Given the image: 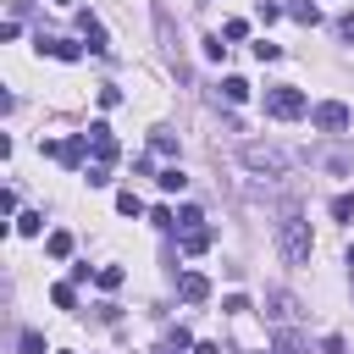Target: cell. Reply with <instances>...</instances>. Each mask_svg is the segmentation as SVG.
<instances>
[{"mask_svg":"<svg viewBox=\"0 0 354 354\" xmlns=\"http://www.w3.org/2000/svg\"><path fill=\"white\" fill-rule=\"evenodd\" d=\"M277 243H282V254L293 260V266H304L310 260V221L299 216V210H282V221H277Z\"/></svg>","mask_w":354,"mask_h":354,"instance_id":"1","label":"cell"},{"mask_svg":"<svg viewBox=\"0 0 354 354\" xmlns=\"http://www.w3.org/2000/svg\"><path fill=\"white\" fill-rule=\"evenodd\" d=\"M238 160H243L249 171H266V177H282V171L293 166V155H288V149H277V144H243V149H238Z\"/></svg>","mask_w":354,"mask_h":354,"instance_id":"2","label":"cell"},{"mask_svg":"<svg viewBox=\"0 0 354 354\" xmlns=\"http://www.w3.org/2000/svg\"><path fill=\"white\" fill-rule=\"evenodd\" d=\"M304 111H310L304 88H293V83H282V88H266V116H277V122H293V116H304Z\"/></svg>","mask_w":354,"mask_h":354,"instance_id":"3","label":"cell"},{"mask_svg":"<svg viewBox=\"0 0 354 354\" xmlns=\"http://www.w3.org/2000/svg\"><path fill=\"white\" fill-rule=\"evenodd\" d=\"M310 122H315L321 133H348V122H354V111H348L343 100H321V105H310Z\"/></svg>","mask_w":354,"mask_h":354,"instance_id":"4","label":"cell"},{"mask_svg":"<svg viewBox=\"0 0 354 354\" xmlns=\"http://www.w3.org/2000/svg\"><path fill=\"white\" fill-rule=\"evenodd\" d=\"M83 149H88V133H72V138L50 144L44 155H50V160H61V166H77V160H83Z\"/></svg>","mask_w":354,"mask_h":354,"instance_id":"5","label":"cell"},{"mask_svg":"<svg viewBox=\"0 0 354 354\" xmlns=\"http://www.w3.org/2000/svg\"><path fill=\"white\" fill-rule=\"evenodd\" d=\"M88 144H94V160H100V166H111V160H116V155H122V149H116V138H111V127H105V122H94V127H88Z\"/></svg>","mask_w":354,"mask_h":354,"instance_id":"6","label":"cell"},{"mask_svg":"<svg viewBox=\"0 0 354 354\" xmlns=\"http://www.w3.org/2000/svg\"><path fill=\"white\" fill-rule=\"evenodd\" d=\"M266 315H271V321H277V326H293V315H299V299H293V293H282V288H277V293H271V299H266Z\"/></svg>","mask_w":354,"mask_h":354,"instance_id":"7","label":"cell"},{"mask_svg":"<svg viewBox=\"0 0 354 354\" xmlns=\"http://www.w3.org/2000/svg\"><path fill=\"white\" fill-rule=\"evenodd\" d=\"M77 28H83V39H88V50H94V55H111V39H105V28H100V17H88V11H77Z\"/></svg>","mask_w":354,"mask_h":354,"instance_id":"8","label":"cell"},{"mask_svg":"<svg viewBox=\"0 0 354 354\" xmlns=\"http://www.w3.org/2000/svg\"><path fill=\"white\" fill-rule=\"evenodd\" d=\"M39 50H44V55H55V61H77V55H83L72 39H55V33H39Z\"/></svg>","mask_w":354,"mask_h":354,"instance_id":"9","label":"cell"},{"mask_svg":"<svg viewBox=\"0 0 354 354\" xmlns=\"http://www.w3.org/2000/svg\"><path fill=\"white\" fill-rule=\"evenodd\" d=\"M177 288H183V299H188V304H205V299H210V277H199V271H188Z\"/></svg>","mask_w":354,"mask_h":354,"instance_id":"10","label":"cell"},{"mask_svg":"<svg viewBox=\"0 0 354 354\" xmlns=\"http://www.w3.org/2000/svg\"><path fill=\"white\" fill-rule=\"evenodd\" d=\"M210 243H216V232H210V227H205V221H199V227H188V232H183V249H188V254H205V249H210Z\"/></svg>","mask_w":354,"mask_h":354,"instance_id":"11","label":"cell"},{"mask_svg":"<svg viewBox=\"0 0 354 354\" xmlns=\"http://www.w3.org/2000/svg\"><path fill=\"white\" fill-rule=\"evenodd\" d=\"M271 354H304V337H299L293 326H282V332H277V343H271Z\"/></svg>","mask_w":354,"mask_h":354,"instance_id":"12","label":"cell"},{"mask_svg":"<svg viewBox=\"0 0 354 354\" xmlns=\"http://www.w3.org/2000/svg\"><path fill=\"white\" fill-rule=\"evenodd\" d=\"M288 11H293V22H310V28L321 22V6H315V0H293Z\"/></svg>","mask_w":354,"mask_h":354,"instance_id":"13","label":"cell"},{"mask_svg":"<svg viewBox=\"0 0 354 354\" xmlns=\"http://www.w3.org/2000/svg\"><path fill=\"white\" fill-rule=\"evenodd\" d=\"M221 100H227V105H243V100H249V83H243V77H227V83H221Z\"/></svg>","mask_w":354,"mask_h":354,"instance_id":"14","label":"cell"},{"mask_svg":"<svg viewBox=\"0 0 354 354\" xmlns=\"http://www.w3.org/2000/svg\"><path fill=\"white\" fill-rule=\"evenodd\" d=\"M155 183H160V188H166V194H183V188H188V177H183V171H177V166H166V171H160V177H155Z\"/></svg>","mask_w":354,"mask_h":354,"instance_id":"15","label":"cell"},{"mask_svg":"<svg viewBox=\"0 0 354 354\" xmlns=\"http://www.w3.org/2000/svg\"><path fill=\"white\" fill-rule=\"evenodd\" d=\"M44 249H50L55 260H66V254H72V232H50V238H44Z\"/></svg>","mask_w":354,"mask_h":354,"instance_id":"16","label":"cell"},{"mask_svg":"<svg viewBox=\"0 0 354 354\" xmlns=\"http://www.w3.org/2000/svg\"><path fill=\"white\" fill-rule=\"evenodd\" d=\"M50 304H55V310H72V304H77L72 282H55V288H50Z\"/></svg>","mask_w":354,"mask_h":354,"instance_id":"17","label":"cell"},{"mask_svg":"<svg viewBox=\"0 0 354 354\" xmlns=\"http://www.w3.org/2000/svg\"><path fill=\"white\" fill-rule=\"evenodd\" d=\"M122 277H127L122 266H100V271H94V282H100V288H122Z\"/></svg>","mask_w":354,"mask_h":354,"instance_id":"18","label":"cell"},{"mask_svg":"<svg viewBox=\"0 0 354 354\" xmlns=\"http://www.w3.org/2000/svg\"><path fill=\"white\" fill-rule=\"evenodd\" d=\"M116 210H122V216H138V210H144V199L127 188V194H116Z\"/></svg>","mask_w":354,"mask_h":354,"instance_id":"19","label":"cell"},{"mask_svg":"<svg viewBox=\"0 0 354 354\" xmlns=\"http://www.w3.org/2000/svg\"><path fill=\"white\" fill-rule=\"evenodd\" d=\"M199 221H205L199 205H183V210H177V232H188V227H199Z\"/></svg>","mask_w":354,"mask_h":354,"instance_id":"20","label":"cell"},{"mask_svg":"<svg viewBox=\"0 0 354 354\" xmlns=\"http://www.w3.org/2000/svg\"><path fill=\"white\" fill-rule=\"evenodd\" d=\"M17 232H28V238H33V232H44V216H39V210H28V216H17Z\"/></svg>","mask_w":354,"mask_h":354,"instance_id":"21","label":"cell"},{"mask_svg":"<svg viewBox=\"0 0 354 354\" xmlns=\"http://www.w3.org/2000/svg\"><path fill=\"white\" fill-rule=\"evenodd\" d=\"M332 216H337V221H354V194H337V199H332Z\"/></svg>","mask_w":354,"mask_h":354,"instance_id":"22","label":"cell"},{"mask_svg":"<svg viewBox=\"0 0 354 354\" xmlns=\"http://www.w3.org/2000/svg\"><path fill=\"white\" fill-rule=\"evenodd\" d=\"M221 39H232V44H238V39H249V22H243V17H232V22L221 28Z\"/></svg>","mask_w":354,"mask_h":354,"instance_id":"23","label":"cell"},{"mask_svg":"<svg viewBox=\"0 0 354 354\" xmlns=\"http://www.w3.org/2000/svg\"><path fill=\"white\" fill-rule=\"evenodd\" d=\"M149 144H155V155H177V138H171V133H155Z\"/></svg>","mask_w":354,"mask_h":354,"instance_id":"24","label":"cell"},{"mask_svg":"<svg viewBox=\"0 0 354 354\" xmlns=\"http://www.w3.org/2000/svg\"><path fill=\"white\" fill-rule=\"evenodd\" d=\"M22 354H44V337H39V332H33V326H28V332H22Z\"/></svg>","mask_w":354,"mask_h":354,"instance_id":"25","label":"cell"},{"mask_svg":"<svg viewBox=\"0 0 354 354\" xmlns=\"http://www.w3.org/2000/svg\"><path fill=\"white\" fill-rule=\"evenodd\" d=\"M254 55H260V61H277V55H282V44H271V39H260V44H254Z\"/></svg>","mask_w":354,"mask_h":354,"instance_id":"26","label":"cell"},{"mask_svg":"<svg viewBox=\"0 0 354 354\" xmlns=\"http://www.w3.org/2000/svg\"><path fill=\"white\" fill-rule=\"evenodd\" d=\"M100 105H105V111H116V105H122V88H111V83H105V88H100Z\"/></svg>","mask_w":354,"mask_h":354,"instance_id":"27","label":"cell"},{"mask_svg":"<svg viewBox=\"0 0 354 354\" xmlns=\"http://www.w3.org/2000/svg\"><path fill=\"white\" fill-rule=\"evenodd\" d=\"M83 177H88V188H105V183H111V171H105V166H88Z\"/></svg>","mask_w":354,"mask_h":354,"instance_id":"28","label":"cell"},{"mask_svg":"<svg viewBox=\"0 0 354 354\" xmlns=\"http://www.w3.org/2000/svg\"><path fill=\"white\" fill-rule=\"evenodd\" d=\"M221 310H227V315H249V299H243V293H232V299H227Z\"/></svg>","mask_w":354,"mask_h":354,"instance_id":"29","label":"cell"},{"mask_svg":"<svg viewBox=\"0 0 354 354\" xmlns=\"http://www.w3.org/2000/svg\"><path fill=\"white\" fill-rule=\"evenodd\" d=\"M321 354H343V337H337V332H332V337H326V343H321Z\"/></svg>","mask_w":354,"mask_h":354,"instance_id":"30","label":"cell"},{"mask_svg":"<svg viewBox=\"0 0 354 354\" xmlns=\"http://www.w3.org/2000/svg\"><path fill=\"white\" fill-rule=\"evenodd\" d=\"M337 33H343V39H354V11H348V17L337 22Z\"/></svg>","mask_w":354,"mask_h":354,"instance_id":"31","label":"cell"},{"mask_svg":"<svg viewBox=\"0 0 354 354\" xmlns=\"http://www.w3.org/2000/svg\"><path fill=\"white\" fill-rule=\"evenodd\" d=\"M194 354H221V348L216 343H194Z\"/></svg>","mask_w":354,"mask_h":354,"instance_id":"32","label":"cell"},{"mask_svg":"<svg viewBox=\"0 0 354 354\" xmlns=\"http://www.w3.org/2000/svg\"><path fill=\"white\" fill-rule=\"evenodd\" d=\"M348 266H354V243H348Z\"/></svg>","mask_w":354,"mask_h":354,"instance_id":"33","label":"cell"}]
</instances>
